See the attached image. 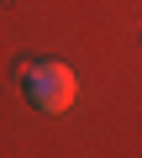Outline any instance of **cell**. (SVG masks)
Segmentation results:
<instances>
[{"label": "cell", "mask_w": 142, "mask_h": 158, "mask_svg": "<svg viewBox=\"0 0 142 158\" xmlns=\"http://www.w3.org/2000/svg\"><path fill=\"white\" fill-rule=\"evenodd\" d=\"M21 85H26L32 106L47 111V116H58L79 100V79H74L68 63H32V69H21Z\"/></svg>", "instance_id": "cell-1"}]
</instances>
